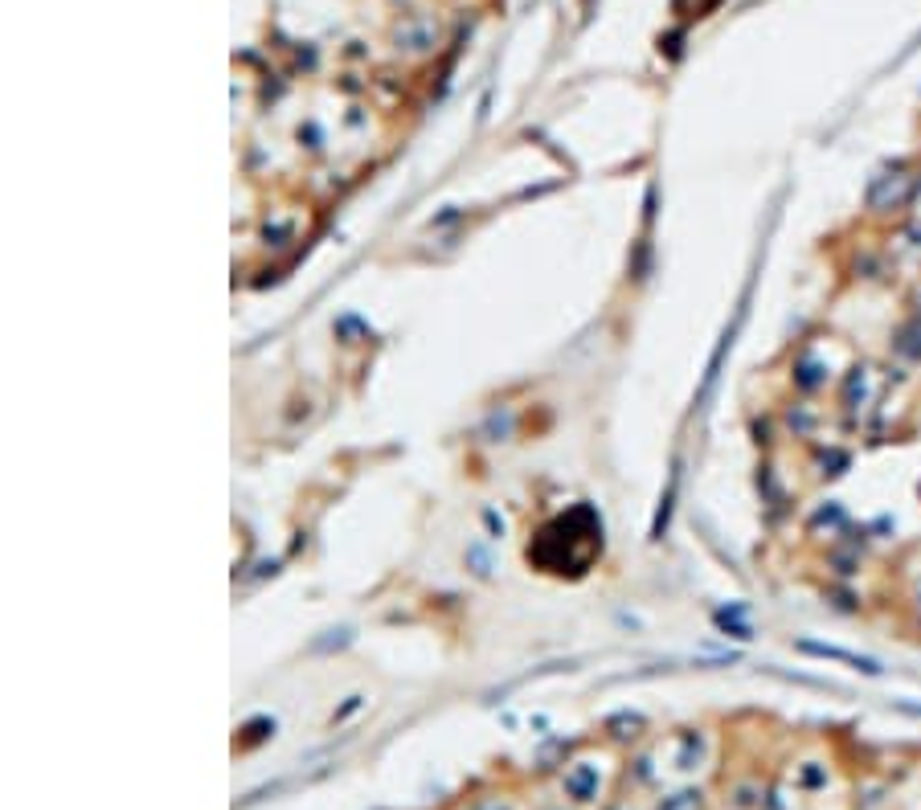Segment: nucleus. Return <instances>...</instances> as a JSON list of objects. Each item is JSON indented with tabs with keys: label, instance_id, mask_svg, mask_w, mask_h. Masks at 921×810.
<instances>
[{
	"label": "nucleus",
	"instance_id": "obj_2",
	"mask_svg": "<svg viewBox=\"0 0 921 810\" xmlns=\"http://www.w3.org/2000/svg\"><path fill=\"white\" fill-rule=\"evenodd\" d=\"M660 810H700V794H676V798H668Z\"/></svg>",
	"mask_w": 921,
	"mask_h": 810
},
{
	"label": "nucleus",
	"instance_id": "obj_1",
	"mask_svg": "<svg viewBox=\"0 0 921 810\" xmlns=\"http://www.w3.org/2000/svg\"><path fill=\"white\" fill-rule=\"evenodd\" d=\"M799 651H807V655H823V659H844V663H856L860 671H868V675H876L881 667H876L872 659H860V655H852V651H840V647H823V643H799Z\"/></svg>",
	"mask_w": 921,
	"mask_h": 810
}]
</instances>
